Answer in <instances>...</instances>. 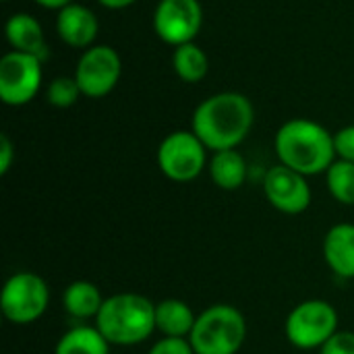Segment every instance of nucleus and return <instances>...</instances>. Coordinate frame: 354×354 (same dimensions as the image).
Returning <instances> with one entry per match:
<instances>
[{
    "instance_id": "f257e3e1",
    "label": "nucleus",
    "mask_w": 354,
    "mask_h": 354,
    "mask_svg": "<svg viewBox=\"0 0 354 354\" xmlns=\"http://www.w3.org/2000/svg\"><path fill=\"white\" fill-rule=\"evenodd\" d=\"M255 110L247 95L222 91L205 97L193 112L191 131L212 151L236 149L253 129Z\"/></svg>"
},
{
    "instance_id": "f03ea898",
    "label": "nucleus",
    "mask_w": 354,
    "mask_h": 354,
    "mask_svg": "<svg viewBox=\"0 0 354 354\" xmlns=\"http://www.w3.org/2000/svg\"><path fill=\"white\" fill-rule=\"evenodd\" d=\"M274 149L280 164L303 176L328 172L336 162L334 135L324 124L309 118H292L284 122L274 137Z\"/></svg>"
},
{
    "instance_id": "7ed1b4c3",
    "label": "nucleus",
    "mask_w": 354,
    "mask_h": 354,
    "mask_svg": "<svg viewBox=\"0 0 354 354\" xmlns=\"http://www.w3.org/2000/svg\"><path fill=\"white\" fill-rule=\"evenodd\" d=\"M95 328L112 346L141 344L156 332V303L135 292L112 295L104 301Z\"/></svg>"
},
{
    "instance_id": "20e7f679",
    "label": "nucleus",
    "mask_w": 354,
    "mask_h": 354,
    "mask_svg": "<svg viewBox=\"0 0 354 354\" xmlns=\"http://www.w3.org/2000/svg\"><path fill=\"white\" fill-rule=\"evenodd\" d=\"M247 338L245 315L226 303L207 307L197 315L189 342L195 354H236Z\"/></svg>"
},
{
    "instance_id": "39448f33",
    "label": "nucleus",
    "mask_w": 354,
    "mask_h": 354,
    "mask_svg": "<svg viewBox=\"0 0 354 354\" xmlns=\"http://www.w3.org/2000/svg\"><path fill=\"white\" fill-rule=\"evenodd\" d=\"M286 338L301 351L322 348L338 332V311L324 299L299 303L286 317Z\"/></svg>"
},
{
    "instance_id": "423d86ee",
    "label": "nucleus",
    "mask_w": 354,
    "mask_h": 354,
    "mask_svg": "<svg viewBox=\"0 0 354 354\" xmlns=\"http://www.w3.org/2000/svg\"><path fill=\"white\" fill-rule=\"evenodd\" d=\"M50 305V288L46 280L33 272L12 274L2 288V315L15 326L35 324Z\"/></svg>"
},
{
    "instance_id": "0eeeda50",
    "label": "nucleus",
    "mask_w": 354,
    "mask_h": 354,
    "mask_svg": "<svg viewBox=\"0 0 354 354\" xmlns=\"http://www.w3.org/2000/svg\"><path fill=\"white\" fill-rule=\"evenodd\" d=\"M158 168L174 183L195 180L207 166V147L193 131H174L158 147Z\"/></svg>"
},
{
    "instance_id": "6e6552de",
    "label": "nucleus",
    "mask_w": 354,
    "mask_h": 354,
    "mask_svg": "<svg viewBox=\"0 0 354 354\" xmlns=\"http://www.w3.org/2000/svg\"><path fill=\"white\" fill-rule=\"evenodd\" d=\"M41 62L33 54L10 50L0 60V100L6 106L29 104L41 87Z\"/></svg>"
},
{
    "instance_id": "1a4fd4ad",
    "label": "nucleus",
    "mask_w": 354,
    "mask_h": 354,
    "mask_svg": "<svg viewBox=\"0 0 354 354\" xmlns=\"http://www.w3.org/2000/svg\"><path fill=\"white\" fill-rule=\"evenodd\" d=\"M122 62L114 48L97 44L87 48L75 68V79L81 87V93L91 100L106 97L116 83L120 81Z\"/></svg>"
},
{
    "instance_id": "9d476101",
    "label": "nucleus",
    "mask_w": 354,
    "mask_h": 354,
    "mask_svg": "<svg viewBox=\"0 0 354 354\" xmlns=\"http://www.w3.org/2000/svg\"><path fill=\"white\" fill-rule=\"evenodd\" d=\"M203 25V8L199 0H160L153 12V29L158 37L174 48L191 44Z\"/></svg>"
},
{
    "instance_id": "9b49d317",
    "label": "nucleus",
    "mask_w": 354,
    "mask_h": 354,
    "mask_svg": "<svg viewBox=\"0 0 354 354\" xmlns=\"http://www.w3.org/2000/svg\"><path fill=\"white\" fill-rule=\"evenodd\" d=\"M263 193L270 205L286 216H299L311 205V187L301 172L276 164L266 172Z\"/></svg>"
},
{
    "instance_id": "f8f14e48",
    "label": "nucleus",
    "mask_w": 354,
    "mask_h": 354,
    "mask_svg": "<svg viewBox=\"0 0 354 354\" xmlns=\"http://www.w3.org/2000/svg\"><path fill=\"white\" fill-rule=\"evenodd\" d=\"M56 31L58 37L71 46V48H91L97 31H100V23L97 17L91 8L71 2L68 6L58 10L56 17Z\"/></svg>"
},
{
    "instance_id": "ddd939ff",
    "label": "nucleus",
    "mask_w": 354,
    "mask_h": 354,
    "mask_svg": "<svg viewBox=\"0 0 354 354\" xmlns=\"http://www.w3.org/2000/svg\"><path fill=\"white\" fill-rule=\"evenodd\" d=\"M324 259L328 268L344 280L354 278V224L340 222L324 236Z\"/></svg>"
},
{
    "instance_id": "4468645a",
    "label": "nucleus",
    "mask_w": 354,
    "mask_h": 354,
    "mask_svg": "<svg viewBox=\"0 0 354 354\" xmlns=\"http://www.w3.org/2000/svg\"><path fill=\"white\" fill-rule=\"evenodd\" d=\"M4 35H6V41L12 46V50L33 54L39 60L48 58L44 29L37 23V19H33L31 15H27V12L12 15L4 25Z\"/></svg>"
},
{
    "instance_id": "2eb2a0df",
    "label": "nucleus",
    "mask_w": 354,
    "mask_h": 354,
    "mask_svg": "<svg viewBox=\"0 0 354 354\" xmlns=\"http://www.w3.org/2000/svg\"><path fill=\"white\" fill-rule=\"evenodd\" d=\"M195 322V311L180 299H166L156 303V330L164 338H189Z\"/></svg>"
},
{
    "instance_id": "dca6fc26",
    "label": "nucleus",
    "mask_w": 354,
    "mask_h": 354,
    "mask_svg": "<svg viewBox=\"0 0 354 354\" xmlns=\"http://www.w3.org/2000/svg\"><path fill=\"white\" fill-rule=\"evenodd\" d=\"M104 301L100 288L89 280H75L62 292V309L79 322L95 319Z\"/></svg>"
},
{
    "instance_id": "f3484780",
    "label": "nucleus",
    "mask_w": 354,
    "mask_h": 354,
    "mask_svg": "<svg viewBox=\"0 0 354 354\" xmlns=\"http://www.w3.org/2000/svg\"><path fill=\"white\" fill-rule=\"evenodd\" d=\"M207 166L214 185L222 191H236L247 180V162L239 149L214 151V158Z\"/></svg>"
},
{
    "instance_id": "a211bd4d",
    "label": "nucleus",
    "mask_w": 354,
    "mask_h": 354,
    "mask_svg": "<svg viewBox=\"0 0 354 354\" xmlns=\"http://www.w3.org/2000/svg\"><path fill=\"white\" fill-rule=\"evenodd\" d=\"M110 346L95 326H75L60 336L54 354H110Z\"/></svg>"
},
{
    "instance_id": "6ab92c4d",
    "label": "nucleus",
    "mask_w": 354,
    "mask_h": 354,
    "mask_svg": "<svg viewBox=\"0 0 354 354\" xmlns=\"http://www.w3.org/2000/svg\"><path fill=\"white\" fill-rule=\"evenodd\" d=\"M172 66H174L176 77L183 79L185 83H199L209 71V60H207V54L197 44L191 41V44H183L174 48Z\"/></svg>"
},
{
    "instance_id": "aec40b11",
    "label": "nucleus",
    "mask_w": 354,
    "mask_h": 354,
    "mask_svg": "<svg viewBox=\"0 0 354 354\" xmlns=\"http://www.w3.org/2000/svg\"><path fill=\"white\" fill-rule=\"evenodd\" d=\"M326 185L338 203L354 205V162L336 160L326 172Z\"/></svg>"
},
{
    "instance_id": "412c9836",
    "label": "nucleus",
    "mask_w": 354,
    "mask_h": 354,
    "mask_svg": "<svg viewBox=\"0 0 354 354\" xmlns=\"http://www.w3.org/2000/svg\"><path fill=\"white\" fill-rule=\"evenodd\" d=\"M79 95L83 93L75 77H56L46 89V100L54 108H71L79 100Z\"/></svg>"
},
{
    "instance_id": "4be33fe9",
    "label": "nucleus",
    "mask_w": 354,
    "mask_h": 354,
    "mask_svg": "<svg viewBox=\"0 0 354 354\" xmlns=\"http://www.w3.org/2000/svg\"><path fill=\"white\" fill-rule=\"evenodd\" d=\"M334 147L336 158L344 162H354V124L342 127L334 133Z\"/></svg>"
},
{
    "instance_id": "5701e85b",
    "label": "nucleus",
    "mask_w": 354,
    "mask_h": 354,
    "mask_svg": "<svg viewBox=\"0 0 354 354\" xmlns=\"http://www.w3.org/2000/svg\"><path fill=\"white\" fill-rule=\"evenodd\" d=\"M319 354H354V332H336L322 348Z\"/></svg>"
},
{
    "instance_id": "b1692460",
    "label": "nucleus",
    "mask_w": 354,
    "mask_h": 354,
    "mask_svg": "<svg viewBox=\"0 0 354 354\" xmlns=\"http://www.w3.org/2000/svg\"><path fill=\"white\" fill-rule=\"evenodd\" d=\"M147 354H195L189 338H160Z\"/></svg>"
},
{
    "instance_id": "393cba45",
    "label": "nucleus",
    "mask_w": 354,
    "mask_h": 354,
    "mask_svg": "<svg viewBox=\"0 0 354 354\" xmlns=\"http://www.w3.org/2000/svg\"><path fill=\"white\" fill-rule=\"evenodd\" d=\"M15 160V147L12 141L8 139V135H0V174H6L12 166Z\"/></svg>"
},
{
    "instance_id": "a878e982",
    "label": "nucleus",
    "mask_w": 354,
    "mask_h": 354,
    "mask_svg": "<svg viewBox=\"0 0 354 354\" xmlns=\"http://www.w3.org/2000/svg\"><path fill=\"white\" fill-rule=\"evenodd\" d=\"M102 6H106V8H112V10H118V8H127V6H131L133 2H137V0H97Z\"/></svg>"
},
{
    "instance_id": "bb28decb",
    "label": "nucleus",
    "mask_w": 354,
    "mask_h": 354,
    "mask_svg": "<svg viewBox=\"0 0 354 354\" xmlns=\"http://www.w3.org/2000/svg\"><path fill=\"white\" fill-rule=\"evenodd\" d=\"M33 2H37L44 8H56V10H60V8L68 6L73 0H33Z\"/></svg>"
}]
</instances>
